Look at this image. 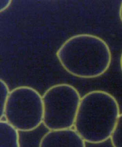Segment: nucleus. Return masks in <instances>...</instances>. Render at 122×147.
<instances>
[{
	"mask_svg": "<svg viewBox=\"0 0 122 147\" xmlns=\"http://www.w3.org/2000/svg\"><path fill=\"white\" fill-rule=\"evenodd\" d=\"M56 55L65 70L82 79H94L104 75L112 60L107 42L100 37L89 34L70 37L59 47Z\"/></svg>",
	"mask_w": 122,
	"mask_h": 147,
	"instance_id": "f257e3e1",
	"label": "nucleus"
},
{
	"mask_svg": "<svg viewBox=\"0 0 122 147\" xmlns=\"http://www.w3.org/2000/svg\"><path fill=\"white\" fill-rule=\"evenodd\" d=\"M120 112L119 104L111 94L90 91L81 98L74 129L85 142L104 143L111 138Z\"/></svg>",
	"mask_w": 122,
	"mask_h": 147,
	"instance_id": "f03ea898",
	"label": "nucleus"
},
{
	"mask_svg": "<svg viewBox=\"0 0 122 147\" xmlns=\"http://www.w3.org/2000/svg\"><path fill=\"white\" fill-rule=\"evenodd\" d=\"M44 104L43 124L49 130L71 129L80 104V94L67 84L53 85L42 96Z\"/></svg>",
	"mask_w": 122,
	"mask_h": 147,
	"instance_id": "7ed1b4c3",
	"label": "nucleus"
},
{
	"mask_svg": "<svg viewBox=\"0 0 122 147\" xmlns=\"http://www.w3.org/2000/svg\"><path fill=\"white\" fill-rule=\"evenodd\" d=\"M4 117L19 131L29 132L43 123V97L33 87L20 86L10 91Z\"/></svg>",
	"mask_w": 122,
	"mask_h": 147,
	"instance_id": "20e7f679",
	"label": "nucleus"
},
{
	"mask_svg": "<svg viewBox=\"0 0 122 147\" xmlns=\"http://www.w3.org/2000/svg\"><path fill=\"white\" fill-rule=\"evenodd\" d=\"M39 147H86L84 140L74 129L49 130L40 140Z\"/></svg>",
	"mask_w": 122,
	"mask_h": 147,
	"instance_id": "39448f33",
	"label": "nucleus"
},
{
	"mask_svg": "<svg viewBox=\"0 0 122 147\" xmlns=\"http://www.w3.org/2000/svg\"><path fill=\"white\" fill-rule=\"evenodd\" d=\"M0 147H21L18 130L6 121H0Z\"/></svg>",
	"mask_w": 122,
	"mask_h": 147,
	"instance_id": "423d86ee",
	"label": "nucleus"
},
{
	"mask_svg": "<svg viewBox=\"0 0 122 147\" xmlns=\"http://www.w3.org/2000/svg\"><path fill=\"white\" fill-rule=\"evenodd\" d=\"M0 118L2 120L4 117L5 107L10 91L7 83L2 79L0 81Z\"/></svg>",
	"mask_w": 122,
	"mask_h": 147,
	"instance_id": "0eeeda50",
	"label": "nucleus"
},
{
	"mask_svg": "<svg viewBox=\"0 0 122 147\" xmlns=\"http://www.w3.org/2000/svg\"><path fill=\"white\" fill-rule=\"evenodd\" d=\"M110 139L112 147H122V113L119 115Z\"/></svg>",
	"mask_w": 122,
	"mask_h": 147,
	"instance_id": "6e6552de",
	"label": "nucleus"
},
{
	"mask_svg": "<svg viewBox=\"0 0 122 147\" xmlns=\"http://www.w3.org/2000/svg\"><path fill=\"white\" fill-rule=\"evenodd\" d=\"M3 1V5H1V8L3 7V8L1 9V12H2L3 11L5 10L7 8H8V7L10 5V4L11 3V1Z\"/></svg>",
	"mask_w": 122,
	"mask_h": 147,
	"instance_id": "1a4fd4ad",
	"label": "nucleus"
},
{
	"mask_svg": "<svg viewBox=\"0 0 122 147\" xmlns=\"http://www.w3.org/2000/svg\"><path fill=\"white\" fill-rule=\"evenodd\" d=\"M119 16H120L121 21L122 23V2L121 3V4L120 10H119Z\"/></svg>",
	"mask_w": 122,
	"mask_h": 147,
	"instance_id": "9d476101",
	"label": "nucleus"
},
{
	"mask_svg": "<svg viewBox=\"0 0 122 147\" xmlns=\"http://www.w3.org/2000/svg\"><path fill=\"white\" fill-rule=\"evenodd\" d=\"M120 67L121 71H122V54H121V55L120 57Z\"/></svg>",
	"mask_w": 122,
	"mask_h": 147,
	"instance_id": "9b49d317",
	"label": "nucleus"
}]
</instances>
